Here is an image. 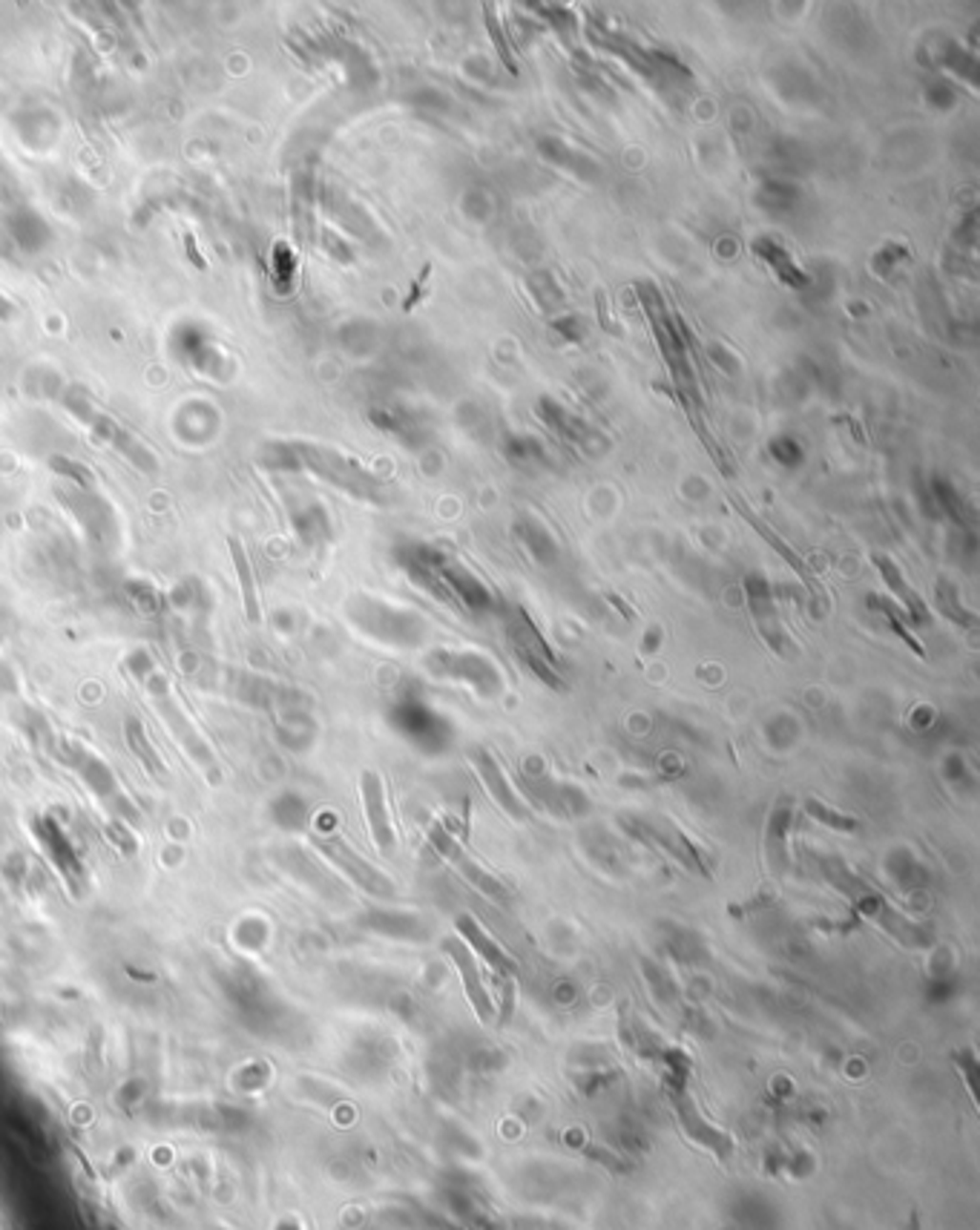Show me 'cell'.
<instances>
[{"label": "cell", "mask_w": 980, "mask_h": 1230, "mask_svg": "<svg viewBox=\"0 0 980 1230\" xmlns=\"http://www.w3.org/2000/svg\"><path fill=\"white\" fill-rule=\"evenodd\" d=\"M521 782H524V800L532 805L547 808L555 817H584L593 808V800L573 782H561L555 780L547 765H541V760H530L524 762L521 771Z\"/></svg>", "instance_id": "cell-4"}, {"label": "cell", "mask_w": 980, "mask_h": 1230, "mask_svg": "<svg viewBox=\"0 0 980 1230\" xmlns=\"http://www.w3.org/2000/svg\"><path fill=\"white\" fill-rule=\"evenodd\" d=\"M507 457H510L512 463H518V466H527L530 460H541V457H544V451H541V446H538L535 440H530V437H512V440H510V446H507Z\"/></svg>", "instance_id": "cell-22"}, {"label": "cell", "mask_w": 980, "mask_h": 1230, "mask_svg": "<svg viewBox=\"0 0 980 1230\" xmlns=\"http://www.w3.org/2000/svg\"><path fill=\"white\" fill-rule=\"evenodd\" d=\"M184 244H187V254L193 257V262H196L198 268H204V260L198 257V251H196V241H193V236H190V233L184 236Z\"/></svg>", "instance_id": "cell-25"}, {"label": "cell", "mask_w": 980, "mask_h": 1230, "mask_svg": "<svg viewBox=\"0 0 980 1230\" xmlns=\"http://www.w3.org/2000/svg\"><path fill=\"white\" fill-rule=\"evenodd\" d=\"M428 673L446 681H457L471 687L483 698H495L504 690V678L498 667L480 653H457V650H434L426 661Z\"/></svg>", "instance_id": "cell-5"}, {"label": "cell", "mask_w": 980, "mask_h": 1230, "mask_svg": "<svg viewBox=\"0 0 980 1230\" xmlns=\"http://www.w3.org/2000/svg\"><path fill=\"white\" fill-rule=\"evenodd\" d=\"M515 535H518V541L524 544V550H527L538 564H553V561L558 558V547H555L553 535H550L538 521L524 518V521L515 527Z\"/></svg>", "instance_id": "cell-15"}, {"label": "cell", "mask_w": 980, "mask_h": 1230, "mask_svg": "<svg viewBox=\"0 0 980 1230\" xmlns=\"http://www.w3.org/2000/svg\"><path fill=\"white\" fill-rule=\"evenodd\" d=\"M394 724L400 727L403 736H408V742H414L426 754H443L454 736L451 721L434 707L423 704L420 698L403 701L394 710Z\"/></svg>", "instance_id": "cell-6"}, {"label": "cell", "mask_w": 980, "mask_h": 1230, "mask_svg": "<svg viewBox=\"0 0 980 1230\" xmlns=\"http://www.w3.org/2000/svg\"><path fill=\"white\" fill-rule=\"evenodd\" d=\"M754 254H760L774 271H777V277L785 282V285H791V288H805L808 285V277L797 268V262L791 260V254L782 248V244L777 241V239H768V236H760L757 241H754Z\"/></svg>", "instance_id": "cell-14"}, {"label": "cell", "mask_w": 980, "mask_h": 1230, "mask_svg": "<svg viewBox=\"0 0 980 1230\" xmlns=\"http://www.w3.org/2000/svg\"><path fill=\"white\" fill-rule=\"evenodd\" d=\"M940 610H943L951 621H957V624H963V627H974V615H971V613H966V610L960 607L957 593H954L946 581L940 584Z\"/></svg>", "instance_id": "cell-20"}, {"label": "cell", "mask_w": 980, "mask_h": 1230, "mask_svg": "<svg viewBox=\"0 0 980 1230\" xmlns=\"http://www.w3.org/2000/svg\"><path fill=\"white\" fill-rule=\"evenodd\" d=\"M443 951L457 966L460 980H463V992H466L474 1015L480 1018V1024H492L495 1021V1004H492V998H489V992L483 987V977H480V969H477V960H474L471 949L460 937H446L443 940Z\"/></svg>", "instance_id": "cell-9"}, {"label": "cell", "mask_w": 980, "mask_h": 1230, "mask_svg": "<svg viewBox=\"0 0 980 1230\" xmlns=\"http://www.w3.org/2000/svg\"><path fill=\"white\" fill-rule=\"evenodd\" d=\"M363 803H365V817H368V828H371L374 845L388 854L394 848V828H391V820H388L383 780L374 771L363 774Z\"/></svg>", "instance_id": "cell-12"}, {"label": "cell", "mask_w": 980, "mask_h": 1230, "mask_svg": "<svg viewBox=\"0 0 980 1230\" xmlns=\"http://www.w3.org/2000/svg\"><path fill=\"white\" fill-rule=\"evenodd\" d=\"M469 762H471L474 774L480 777V782H483L486 794L492 797V803H495V805H498L510 820H515V823H530V817H532L530 803H527V800H524V794L515 788V782L510 780V774L504 771V765L495 760V754H492V751L483 748V745H474V748H469Z\"/></svg>", "instance_id": "cell-7"}, {"label": "cell", "mask_w": 980, "mask_h": 1230, "mask_svg": "<svg viewBox=\"0 0 980 1230\" xmlns=\"http://www.w3.org/2000/svg\"><path fill=\"white\" fill-rule=\"evenodd\" d=\"M868 604H871V607L886 618V624L894 630V636H900V638H903V641H906L917 656H923V644L914 638L911 624H908V618H906V613H903V610H897L888 598H880V595H871V598H868Z\"/></svg>", "instance_id": "cell-16"}, {"label": "cell", "mask_w": 980, "mask_h": 1230, "mask_svg": "<svg viewBox=\"0 0 980 1230\" xmlns=\"http://www.w3.org/2000/svg\"><path fill=\"white\" fill-rule=\"evenodd\" d=\"M486 27H489V35H492V44H495V50L501 52V61L507 64V70H510V73H518L515 58H512V52H510V44H507V35H504L501 24L495 21V15H486Z\"/></svg>", "instance_id": "cell-23"}, {"label": "cell", "mask_w": 980, "mask_h": 1230, "mask_svg": "<svg viewBox=\"0 0 980 1230\" xmlns=\"http://www.w3.org/2000/svg\"><path fill=\"white\" fill-rule=\"evenodd\" d=\"M507 636L512 644V653L518 656V661L550 690H564V678L558 670V658L555 650L547 644V638L541 636L538 624L527 615V610H512L510 621H507Z\"/></svg>", "instance_id": "cell-3"}, {"label": "cell", "mask_w": 980, "mask_h": 1230, "mask_svg": "<svg viewBox=\"0 0 980 1230\" xmlns=\"http://www.w3.org/2000/svg\"><path fill=\"white\" fill-rule=\"evenodd\" d=\"M426 837H428V843H431V848L469 883V886H474L483 897H489V900H495V903H510V897H512V891L507 888V883L501 880V877H495L492 871H486L471 854H469V848L463 845V840L454 834V828H451V823L448 820H431L428 825H426Z\"/></svg>", "instance_id": "cell-2"}, {"label": "cell", "mask_w": 980, "mask_h": 1230, "mask_svg": "<svg viewBox=\"0 0 980 1230\" xmlns=\"http://www.w3.org/2000/svg\"><path fill=\"white\" fill-rule=\"evenodd\" d=\"M745 590H748V604H751L754 621L760 627V636L771 644V650H777L780 656H785L788 636H785V630L780 624V615H777V607H774V593H771L768 581L762 575H751L745 581Z\"/></svg>", "instance_id": "cell-11"}, {"label": "cell", "mask_w": 980, "mask_h": 1230, "mask_svg": "<svg viewBox=\"0 0 980 1230\" xmlns=\"http://www.w3.org/2000/svg\"><path fill=\"white\" fill-rule=\"evenodd\" d=\"M794 814H797L794 800L780 797L768 814V823H765V860L777 874L788 871V865H791V845L788 843H791Z\"/></svg>", "instance_id": "cell-10"}, {"label": "cell", "mask_w": 980, "mask_h": 1230, "mask_svg": "<svg viewBox=\"0 0 980 1230\" xmlns=\"http://www.w3.org/2000/svg\"><path fill=\"white\" fill-rule=\"evenodd\" d=\"M771 457L777 463L794 469V466L803 463V446L794 437H777V440H771Z\"/></svg>", "instance_id": "cell-21"}, {"label": "cell", "mask_w": 980, "mask_h": 1230, "mask_svg": "<svg viewBox=\"0 0 980 1230\" xmlns=\"http://www.w3.org/2000/svg\"><path fill=\"white\" fill-rule=\"evenodd\" d=\"M230 552H233V561H236V570H239L244 610H248L251 621H260V601H257V587H254V578H251V567H248V558H244V550H241V544L236 538H230Z\"/></svg>", "instance_id": "cell-18"}, {"label": "cell", "mask_w": 980, "mask_h": 1230, "mask_svg": "<svg viewBox=\"0 0 980 1230\" xmlns=\"http://www.w3.org/2000/svg\"><path fill=\"white\" fill-rule=\"evenodd\" d=\"M553 325H555L561 334H567L570 340H578V337H581V334H578V320H575V317H561V320H555Z\"/></svg>", "instance_id": "cell-24"}, {"label": "cell", "mask_w": 980, "mask_h": 1230, "mask_svg": "<svg viewBox=\"0 0 980 1230\" xmlns=\"http://www.w3.org/2000/svg\"><path fill=\"white\" fill-rule=\"evenodd\" d=\"M658 641H661V633H658V630H650V633H647V638H644V650H647V653H653V650L658 647Z\"/></svg>", "instance_id": "cell-26"}, {"label": "cell", "mask_w": 980, "mask_h": 1230, "mask_svg": "<svg viewBox=\"0 0 980 1230\" xmlns=\"http://www.w3.org/2000/svg\"><path fill=\"white\" fill-rule=\"evenodd\" d=\"M874 567L880 570V575H883V581L888 584L891 595L903 604V613H906L908 624H911V627H923V624H928V607H926V604H923V598H920V595L906 584V578H903L900 567H897L891 558H886V555H874Z\"/></svg>", "instance_id": "cell-13"}, {"label": "cell", "mask_w": 980, "mask_h": 1230, "mask_svg": "<svg viewBox=\"0 0 980 1230\" xmlns=\"http://www.w3.org/2000/svg\"><path fill=\"white\" fill-rule=\"evenodd\" d=\"M805 814L814 823H820V825H825L831 831H840V834H857L860 831V820L857 817L843 814V811H837V808H831V805H825L820 800H808L805 803Z\"/></svg>", "instance_id": "cell-17"}, {"label": "cell", "mask_w": 980, "mask_h": 1230, "mask_svg": "<svg viewBox=\"0 0 980 1230\" xmlns=\"http://www.w3.org/2000/svg\"><path fill=\"white\" fill-rule=\"evenodd\" d=\"M454 926H457V937L471 949V954L483 957V963L492 969L495 977L501 980V990H504V1015H501V1021H507L510 1012H512V983H515L518 963L507 954V949L498 940H492V937L483 931V926L471 914H460L454 920Z\"/></svg>", "instance_id": "cell-8"}, {"label": "cell", "mask_w": 980, "mask_h": 1230, "mask_svg": "<svg viewBox=\"0 0 980 1230\" xmlns=\"http://www.w3.org/2000/svg\"><path fill=\"white\" fill-rule=\"evenodd\" d=\"M621 828L633 837V840H638V843H644V845H650V848H656V851H661L664 857H670V860H676L681 868H687V871H693V874H701V877H710L713 874V868H710V857L701 851V845L696 843V840H690L678 825H673L670 820H653V817H621Z\"/></svg>", "instance_id": "cell-1"}, {"label": "cell", "mask_w": 980, "mask_h": 1230, "mask_svg": "<svg viewBox=\"0 0 980 1230\" xmlns=\"http://www.w3.org/2000/svg\"><path fill=\"white\" fill-rule=\"evenodd\" d=\"M931 491H934L937 507H940V510H943L954 524H963V504H960V498H957V491L951 489V483H946V480L934 477V480H931Z\"/></svg>", "instance_id": "cell-19"}]
</instances>
